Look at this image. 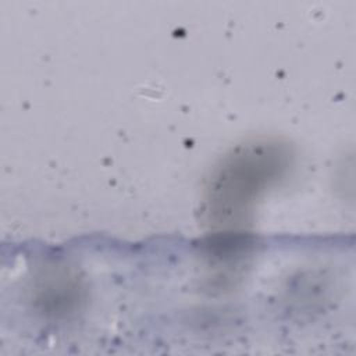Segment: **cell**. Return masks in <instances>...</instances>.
Listing matches in <instances>:
<instances>
[{"label": "cell", "mask_w": 356, "mask_h": 356, "mask_svg": "<svg viewBox=\"0 0 356 356\" xmlns=\"http://www.w3.org/2000/svg\"><path fill=\"white\" fill-rule=\"evenodd\" d=\"M286 161L284 147L271 142L250 143L228 156L207 189V213L213 224H241L254 200L282 175Z\"/></svg>", "instance_id": "6da1fadb"}, {"label": "cell", "mask_w": 356, "mask_h": 356, "mask_svg": "<svg viewBox=\"0 0 356 356\" xmlns=\"http://www.w3.org/2000/svg\"><path fill=\"white\" fill-rule=\"evenodd\" d=\"M83 289L78 277L64 266H51L38 277L35 302L50 317L71 313L82 300Z\"/></svg>", "instance_id": "7a4b0ae2"}]
</instances>
